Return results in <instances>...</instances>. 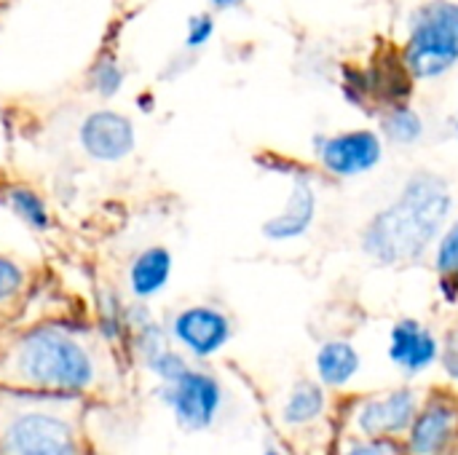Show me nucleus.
Returning <instances> with one entry per match:
<instances>
[{
	"instance_id": "nucleus-1",
	"label": "nucleus",
	"mask_w": 458,
	"mask_h": 455,
	"mask_svg": "<svg viewBox=\"0 0 458 455\" xmlns=\"http://www.w3.org/2000/svg\"><path fill=\"white\" fill-rule=\"evenodd\" d=\"M454 217V190L437 172H413L397 196L381 206L360 233V249L381 268H408L432 255Z\"/></svg>"
},
{
	"instance_id": "nucleus-2",
	"label": "nucleus",
	"mask_w": 458,
	"mask_h": 455,
	"mask_svg": "<svg viewBox=\"0 0 458 455\" xmlns=\"http://www.w3.org/2000/svg\"><path fill=\"white\" fill-rule=\"evenodd\" d=\"M3 375L27 392L43 397H81L99 378L94 349L67 324H35L19 333L3 359Z\"/></svg>"
},
{
	"instance_id": "nucleus-3",
	"label": "nucleus",
	"mask_w": 458,
	"mask_h": 455,
	"mask_svg": "<svg viewBox=\"0 0 458 455\" xmlns=\"http://www.w3.org/2000/svg\"><path fill=\"white\" fill-rule=\"evenodd\" d=\"M400 56L416 83L440 80L458 64V3L427 0L416 5L405 24Z\"/></svg>"
},
{
	"instance_id": "nucleus-4",
	"label": "nucleus",
	"mask_w": 458,
	"mask_h": 455,
	"mask_svg": "<svg viewBox=\"0 0 458 455\" xmlns=\"http://www.w3.org/2000/svg\"><path fill=\"white\" fill-rule=\"evenodd\" d=\"M0 455H81V442L67 418L35 408L5 421Z\"/></svg>"
},
{
	"instance_id": "nucleus-5",
	"label": "nucleus",
	"mask_w": 458,
	"mask_h": 455,
	"mask_svg": "<svg viewBox=\"0 0 458 455\" xmlns=\"http://www.w3.org/2000/svg\"><path fill=\"white\" fill-rule=\"evenodd\" d=\"M317 166L335 180H354L381 166L384 137L376 129H344L311 139Z\"/></svg>"
},
{
	"instance_id": "nucleus-6",
	"label": "nucleus",
	"mask_w": 458,
	"mask_h": 455,
	"mask_svg": "<svg viewBox=\"0 0 458 455\" xmlns=\"http://www.w3.org/2000/svg\"><path fill=\"white\" fill-rule=\"evenodd\" d=\"M158 397L172 410L174 421L188 432L209 429L217 421L223 402H225V392L217 375L199 370L193 365L174 381L161 383Z\"/></svg>"
},
{
	"instance_id": "nucleus-7",
	"label": "nucleus",
	"mask_w": 458,
	"mask_h": 455,
	"mask_svg": "<svg viewBox=\"0 0 458 455\" xmlns=\"http://www.w3.org/2000/svg\"><path fill=\"white\" fill-rule=\"evenodd\" d=\"M169 338L193 359L204 362L212 359L215 354H220L231 338H233V322L231 316L209 303H193L180 308L169 324Z\"/></svg>"
},
{
	"instance_id": "nucleus-8",
	"label": "nucleus",
	"mask_w": 458,
	"mask_h": 455,
	"mask_svg": "<svg viewBox=\"0 0 458 455\" xmlns=\"http://www.w3.org/2000/svg\"><path fill=\"white\" fill-rule=\"evenodd\" d=\"M421 400L424 397L413 386H397V389H386L381 394H370L360 400L352 413L354 434L405 440L421 408Z\"/></svg>"
},
{
	"instance_id": "nucleus-9",
	"label": "nucleus",
	"mask_w": 458,
	"mask_h": 455,
	"mask_svg": "<svg viewBox=\"0 0 458 455\" xmlns=\"http://www.w3.org/2000/svg\"><path fill=\"white\" fill-rule=\"evenodd\" d=\"M408 455H456L458 453V400L435 392L421 400V408L403 440Z\"/></svg>"
},
{
	"instance_id": "nucleus-10",
	"label": "nucleus",
	"mask_w": 458,
	"mask_h": 455,
	"mask_svg": "<svg viewBox=\"0 0 458 455\" xmlns=\"http://www.w3.org/2000/svg\"><path fill=\"white\" fill-rule=\"evenodd\" d=\"M78 145L89 161L97 164H121L137 147L134 121L110 107L91 110L78 126Z\"/></svg>"
},
{
	"instance_id": "nucleus-11",
	"label": "nucleus",
	"mask_w": 458,
	"mask_h": 455,
	"mask_svg": "<svg viewBox=\"0 0 458 455\" xmlns=\"http://www.w3.org/2000/svg\"><path fill=\"white\" fill-rule=\"evenodd\" d=\"M386 359L394 365V370H400L405 375V381H413V378L429 373L437 365V359H440V338L421 319L403 316L389 327Z\"/></svg>"
},
{
	"instance_id": "nucleus-12",
	"label": "nucleus",
	"mask_w": 458,
	"mask_h": 455,
	"mask_svg": "<svg viewBox=\"0 0 458 455\" xmlns=\"http://www.w3.org/2000/svg\"><path fill=\"white\" fill-rule=\"evenodd\" d=\"M317 206H319V198H317L311 174L293 177L284 206L260 225L263 239L274 241V244H287V241L303 239L317 220Z\"/></svg>"
},
{
	"instance_id": "nucleus-13",
	"label": "nucleus",
	"mask_w": 458,
	"mask_h": 455,
	"mask_svg": "<svg viewBox=\"0 0 458 455\" xmlns=\"http://www.w3.org/2000/svg\"><path fill=\"white\" fill-rule=\"evenodd\" d=\"M362 72H365L368 91H370V99L376 105V113L386 105H394V102H411L416 80L405 70L400 48H394V46L378 48L373 54V59L368 64H362Z\"/></svg>"
},
{
	"instance_id": "nucleus-14",
	"label": "nucleus",
	"mask_w": 458,
	"mask_h": 455,
	"mask_svg": "<svg viewBox=\"0 0 458 455\" xmlns=\"http://www.w3.org/2000/svg\"><path fill=\"white\" fill-rule=\"evenodd\" d=\"M174 274V255L169 247L164 244H150L145 249H140L129 265H126V287L131 300H153L158 298Z\"/></svg>"
},
{
	"instance_id": "nucleus-15",
	"label": "nucleus",
	"mask_w": 458,
	"mask_h": 455,
	"mask_svg": "<svg viewBox=\"0 0 458 455\" xmlns=\"http://www.w3.org/2000/svg\"><path fill=\"white\" fill-rule=\"evenodd\" d=\"M314 370H317V381L327 389V392H338L346 389L362 370V354L360 349L346 341V338H330L317 349L314 357Z\"/></svg>"
},
{
	"instance_id": "nucleus-16",
	"label": "nucleus",
	"mask_w": 458,
	"mask_h": 455,
	"mask_svg": "<svg viewBox=\"0 0 458 455\" xmlns=\"http://www.w3.org/2000/svg\"><path fill=\"white\" fill-rule=\"evenodd\" d=\"M327 413V389L319 381L301 378L284 397L282 424L290 429H306Z\"/></svg>"
},
{
	"instance_id": "nucleus-17",
	"label": "nucleus",
	"mask_w": 458,
	"mask_h": 455,
	"mask_svg": "<svg viewBox=\"0 0 458 455\" xmlns=\"http://www.w3.org/2000/svg\"><path fill=\"white\" fill-rule=\"evenodd\" d=\"M0 201L5 204V209L24 228L35 231V233L51 231L54 215L48 209V201L32 185H27V182H5V185H0Z\"/></svg>"
},
{
	"instance_id": "nucleus-18",
	"label": "nucleus",
	"mask_w": 458,
	"mask_h": 455,
	"mask_svg": "<svg viewBox=\"0 0 458 455\" xmlns=\"http://www.w3.org/2000/svg\"><path fill=\"white\" fill-rule=\"evenodd\" d=\"M376 118H378V134L384 137V142H392V145L411 147V145L421 142L427 134L424 115L411 102L386 105L376 113Z\"/></svg>"
},
{
	"instance_id": "nucleus-19",
	"label": "nucleus",
	"mask_w": 458,
	"mask_h": 455,
	"mask_svg": "<svg viewBox=\"0 0 458 455\" xmlns=\"http://www.w3.org/2000/svg\"><path fill=\"white\" fill-rule=\"evenodd\" d=\"M432 265L437 274V292L448 306L458 303V217H451L443 228L435 249Z\"/></svg>"
},
{
	"instance_id": "nucleus-20",
	"label": "nucleus",
	"mask_w": 458,
	"mask_h": 455,
	"mask_svg": "<svg viewBox=\"0 0 458 455\" xmlns=\"http://www.w3.org/2000/svg\"><path fill=\"white\" fill-rule=\"evenodd\" d=\"M97 324L102 335L110 343L129 341V319H126V303L113 287H102L97 292Z\"/></svg>"
},
{
	"instance_id": "nucleus-21",
	"label": "nucleus",
	"mask_w": 458,
	"mask_h": 455,
	"mask_svg": "<svg viewBox=\"0 0 458 455\" xmlns=\"http://www.w3.org/2000/svg\"><path fill=\"white\" fill-rule=\"evenodd\" d=\"M123 86H126L123 62L113 51H102L89 70V88L102 99H113L123 91Z\"/></svg>"
},
{
	"instance_id": "nucleus-22",
	"label": "nucleus",
	"mask_w": 458,
	"mask_h": 455,
	"mask_svg": "<svg viewBox=\"0 0 458 455\" xmlns=\"http://www.w3.org/2000/svg\"><path fill=\"white\" fill-rule=\"evenodd\" d=\"M27 287H30L27 268L16 257L0 252V314L13 308L27 292Z\"/></svg>"
},
{
	"instance_id": "nucleus-23",
	"label": "nucleus",
	"mask_w": 458,
	"mask_h": 455,
	"mask_svg": "<svg viewBox=\"0 0 458 455\" xmlns=\"http://www.w3.org/2000/svg\"><path fill=\"white\" fill-rule=\"evenodd\" d=\"M335 455H408V451H405L403 440L352 434Z\"/></svg>"
},
{
	"instance_id": "nucleus-24",
	"label": "nucleus",
	"mask_w": 458,
	"mask_h": 455,
	"mask_svg": "<svg viewBox=\"0 0 458 455\" xmlns=\"http://www.w3.org/2000/svg\"><path fill=\"white\" fill-rule=\"evenodd\" d=\"M215 29H217V24H215V13H212V11H199V13H193V16L188 19V24H185L182 48L191 51V54L204 51V48L212 43Z\"/></svg>"
},
{
	"instance_id": "nucleus-25",
	"label": "nucleus",
	"mask_w": 458,
	"mask_h": 455,
	"mask_svg": "<svg viewBox=\"0 0 458 455\" xmlns=\"http://www.w3.org/2000/svg\"><path fill=\"white\" fill-rule=\"evenodd\" d=\"M145 367H148V373H153L161 383H169V381H174L177 375H182V373L191 367V362L185 359L182 351L166 346L164 351H158L156 357H150V359L145 362Z\"/></svg>"
},
{
	"instance_id": "nucleus-26",
	"label": "nucleus",
	"mask_w": 458,
	"mask_h": 455,
	"mask_svg": "<svg viewBox=\"0 0 458 455\" xmlns=\"http://www.w3.org/2000/svg\"><path fill=\"white\" fill-rule=\"evenodd\" d=\"M440 370L445 373L448 381L458 383V324L451 327L443 341H440V359H437Z\"/></svg>"
},
{
	"instance_id": "nucleus-27",
	"label": "nucleus",
	"mask_w": 458,
	"mask_h": 455,
	"mask_svg": "<svg viewBox=\"0 0 458 455\" xmlns=\"http://www.w3.org/2000/svg\"><path fill=\"white\" fill-rule=\"evenodd\" d=\"M260 166L268 169V172H276V174H284V177H301V174H311L301 161L295 158H284L279 153H263L260 158Z\"/></svg>"
},
{
	"instance_id": "nucleus-28",
	"label": "nucleus",
	"mask_w": 458,
	"mask_h": 455,
	"mask_svg": "<svg viewBox=\"0 0 458 455\" xmlns=\"http://www.w3.org/2000/svg\"><path fill=\"white\" fill-rule=\"evenodd\" d=\"M193 62H196V54H191V51H180V54H174L169 62H166V67L161 70V80H177L182 72H188L191 67H193Z\"/></svg>"
},
{
	"instance_id": "nucleus-29",
	"label": "nucleus",
	"mask_w": 458,
	"mask_h": 455,
	"mask_svg": "<svg viewBox=\"0 0 458 455\" xmlns=\"http://www.w3.org/2000/svg\"><path fill=\"white\" fill-rule=\"evenodd\" d=\"M212 11H233L239 5H244L247 0H207Z\"/></svg>"
},
{
	"instance_id": "nucleus-30",
	"label": "nucleus",
	"mask_w": 458,
	"mask_h": 455,
	"mask_svg": "<svg viewBox=\"0 0 458 455\" xmlns=\"http://www.w3.org/2000/svg\"><path fill=\"white\" fill-rule=\"evenodd\" d=\"M153 102H156V99H153V94H150V91H145V94H140V97H137V105H140V107H145V113L153 107Z\"/></svg>"
},
{
	"instance_id": "nucleus-31",
	"label": "nucleus",
	"mask_w": 458,
	"mask_h": 455,
	"mask_svg": "<svg viewBox=\"0 0 458 455\" xmlns=\"http://www.w3.org/2000/svg\"><path fill=\"white\" fill-rule=\"evenodd\" d=\"M263 455H287V453H284V451H279V448H266Z\"/></svg>"
},
{
	"instance_id": "nucleus-32",
	"label": "nucleus",
	"mask_w": 458,
	"mask_h": 455,
	"mask_svg": "<svg viewBox=\"0 0 458 455\" xmlns=\"http://www.w3.org/2000/svg\"><path fill=\"white\" fill-rule=\"evenodd\" d=\"M451 126H454V131H456V137H458V107H456V113H454V118H451Z\"/></svg>"
}]
</instances>
